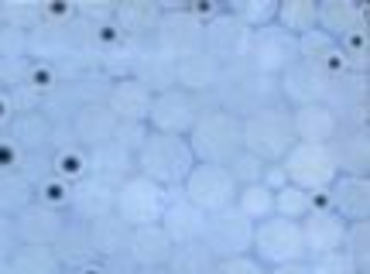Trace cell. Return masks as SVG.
<instances>
[{"label": "cell", "mask_w": 370, "mask_h": 274, "mask_svg": "<svg viewBox=\"0 0 370 274\" xmlns=\"http://www.w3.org/2000/svg\"><path fill=\"white\" fill-rule=\"evenodd\" d=\"M59 168L65 172V175H79L82 161H79V155H65V158H59Z\"/></svg>", "instance_id": "1"}, {"label": "cell", "mask_w": 370, "mask_h": 274, "mask_svg": "<svg viewBox=\"0 0 370 274\" xmlns=\"http://www.w3.org/2000/svg\"><path fill=\"white\" fill-rule=\"evenodd\" d=\"M45 199H48V202H62V199H65V189H62L59 182H48V185H45Z\"/></svg>", "instance_id": "2"}, {"label": "cell", "mask_w": 370, "mask_h": 274, "mask_svg": "<svg viewBox=\"0 0 370 274\" xmlns=\"http://www.w3.org/2000/svg\"><path fill=\"white\" fill-rule=\"evenodd\" d=\"M7 165H14V148L11 144H0V168H7Z\"/></svg>", "instance_id": "3"}, {"label": "cell", "mask_w": 370, "mask_h": 274, "mask_svg": "<svg viewBox=\"0 0 370 274\" xmlns=\"http://www.w3.org/2000/svg\"><path fill=\"white\" fill-rule=\"evenodd\" d=\"M35 82H38V86H48V82H52V72H48V69H35Z\"/></svg>", "instance_id": "4"}, {"label": "cell", "mask_w": 370, "mask_h": 274, "mask_svg": "<svg viewBox=\"0 0 370 274\" xmlns=\"http://www.w3.org/2000/svg\"><path fill=\"white\" fill-rule=\"evenodd\" d=\"M99 38H103V41H114V38H117V31H114V28H103V31H99Z\"/></svg>", "instance_id": "5"}, {"label": "cell", "mask_w": 370, "mask_h": 274, "mask_svg": "<svg viewBox=\"0 0 370 274\" xmlns=\"http://www.w3.org/2000/svg\"><path fill=\"white\" fill-rule=\"evenodd\" d=\"M4 110H7V106H4V99H0V117H4Z\"/></svg>", "instance_id": "6"}, {"label": "cell", "mask_w": 370, "mask_h": 274, "mask_svg": "<svg viewBox=\"0 0 370 274\" xmlns=\"http://www.w3.org/2000/svg\"><path fill=\"white\" fill-rule=\"evenodd\" d=\"M86 274H99V271H86Z\"/></svg>", "instance_id": "7"}]
</instances>
